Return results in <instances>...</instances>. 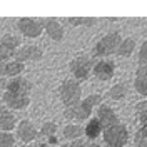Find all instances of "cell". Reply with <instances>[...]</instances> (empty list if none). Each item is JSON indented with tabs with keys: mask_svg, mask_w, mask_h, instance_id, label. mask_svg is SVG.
<instances>
[{
	"mask_svg": "<svg viewBox=\"0 0 147 147\" xmlns=\"http://www.w3.org/2000/svg\"><path fill=\"white\" fill-rule=\"evenodd\" d=\"M62 134H64V139L67 142L77 140V139L84 137V127L80 124H65L62 129Z\"/></svg>",
	"mask_w": 147,
	"mask_h": 147,
	"instance_id": "obj_19",
	"label": "cell"
},
{
	"mask_svg": "<svg viewBox=\"0 0 147 147\" xmlns=\"http://www.w3.org/2000/svg\"><path fill=\"white\" fill-rule=\"evenodd\" d=\"M42 20V28H44V34H45L50 40L54 42H62V38L65 37V30L64 25L54 17H47V18H40Z\"/></svg>",
	"mask_w": 147,
	"mask_h": 147,
	"instance_id": "obj_12",
	"label": "cell"
},
{
	"mask_svg": "<svg viewBox=\"0 0 147 147\" xmlns=\"http://www.w3.org/2000/svg\"><path fill=\"white\" fill-rule=\"evenodd\" d=\"M20 147H52L45 144V142H37V144H27V146H20Z\"/></svg>",
	"mask_w": 147,
	"mask_h": 147,
	"instance_id": "obj_30",
	"label": "cell"
},
{
	"mask_svg": "<svg viewBox=\"0 0 147 147\" xmlns=\"http://www.w3.org/2000/svg\"><path fill=\"white\" fill-rule=\"evenodd\" d=\"M25 70V64L18 62L15 59L12 60H7L5 64V79H13V77H20Z\"/></svg>",
	"mask_w": 147,
	"mask_h": 147,
	"instance_id": "obj_20",
	"label": "cell"
},
{
	"mask_svg": "<svg viewBox=\"0 0 147 147\" xmlns=\"http://www.w3.org/2000/svg\"><path fill=\"white\" fill-rule=\"evenodd\" d=\"M134 110H136V119L139 120V124H140V125L147 124V99L139 100L137 104H136Z\"/></svg>",
	"mask_w": 147,
	"mask_h": 147,
	"instance_id": "obj_24",
	"label": "cell"
},
{
	"mask_svg": "<svg viewBox=\"0 0 147 147\" xmlns=\"http://www.w3.org/2000/svg\"><path fill=\"white\" fill-rule=\"evenodd\" d=\"M137 64L139 65L147 64V40H144L140 44V49H139V54H137Z\"/></svg>",
	"mask_w": 147,
	"mask_h": 147,
	"instance_id": "obj_26",
	"label": "cell"
},
{
	"mask_svg": "<svg viewBox=\"0 0 147 147\" xmlns=\"http://www.w3.org/2000/svg\"><path fill=\"white\" fill-rule=\"evenodd\" d=\"M136 38H132V37H125V38H122L120 40L119 47H117V50H115V54L120 55V57H130L132 52L136 50Z\"/></svg>",
	"mask_w": 147,
	"mask_h": 147,
	"instance_id": "obj_21",
	"label": "cell"
},
{
	"mask_svg": "<svg viewBox=\"0 0 147 147\" xmlns=\"http://www.w3.org/2000/svg\"><path fill=\"white\" fill-rule=\"evenodd\" d=\"M87 139H77V140H70V142H65V144H60L59 147H87Z\"/></svg>",
	"mask_w": 147,
	"mask_h": 147,
	"instance_id": "obj_27",
	"label": "cell"
},
{
	"mask_svg": "<svg viewBox=\"0 0 147 147\" xmlns=\"http://www.w3.org/2000/svg\"><path fill=\"white\" fill-rule=\"evenodd\" d=\"M13 59L22 62V64H28V62H38L44 59V50L42 47L34 45V44H27V45H20L18 50L15 52Z\"/></svg>",
	"mask_w": 147,
	"mask_h": 147,
	"instance_id": "obj_9",
	"label": "cell"
},
{
	"mask_svg": "<svg viewBox=\"0 0 147 147\" xmlns=\"http://www.w3.org/2000/svg\"><path fill=\"white\" fill-rule=\"evenodd\" d=\"M102 102H104L102 94H90L87 97H82V100L79 102L75 107L64 109V117L67 120L75 122V124L77 122H87Z\"/></svg>",
	"mask_w": 147,
	"mask_h": 147,
	"instance_id": "obj_1",
	"label": "cell"
},
{
	"mask_svg": "<svg viewBox=\"0 0 147 147\" xmlns=\"http://www.w3.org/2000/svg\"><path fill=\"white\" fill-rule=\"evenodd\" d=\"M57 130H59V125H57L55 122H52V120L44 122V124H42V127L38 129V137L50 139V137H54L55 134H57Z\"/></svg>",
	"mask_w": 147,
	"mask_h": 147,
	"instance_id": "obj_23",
	"label": "cell"
},
{
	"mask_svg": "<svg viewBox=\"0 0 147 147\" xmlns=\"http://www.w3.org/2000/svg\"><path fill=\"white\" fill-rule=\"evenodd\" d=\"M67 24L70 27H92V25L97 24V18L95 17H69Z\"/></svg>",
	"mask_w": 147,
	"mask_h": 147,
	"instance_id": "obj_22",
	"label": "cell"
},
{
	"mask_svg": "<svg viewBox=\"0 0 147 147\" xmlns=\"http://www.w3.org/2000/svg\"><path fill=\"white\" fill-rule=\"evenodd\" d=\"M15 140L13 132H0V147H15Z\"/></svg>",
	"mask_w": 147,
	"mask_h": 147,
	"instance_id": "obj_25",
	"label": "cell"
},
{
	"mask_svg": "<svg viewBox=\"0 0 147 147\" xmlns=\"http://www.w3.org/2000/svg\"><path fill=\"white\" fill-rule=\"evenodd\" d=\"M2 100H3V105L9 110H25L30 105V95H22V94H13V92H2Z\"/></svg>",
	"mask_w": 147,
	"mask_h": 147,
	"instance_id": "obj_10",
	"label": "cell"
},
{
	"mask_svg": "<svg viewBox=\"0 0 147 147\" xmlns=\"http://www.w3.org/2000/svg\"><path fill=\"white\" fill-rule=\"evenodd\" d=\"M134 139H147V124H144V125L139 127V130L136 132Z\"/></svg>",
	"mask_w": 147,
	"mask_h": 147,
	"instance_id": "obj_28",
	"label": "cell"
},
{
	"mask_svg": "<svg viewBox=\"0 0 147 147\" xmlns=\"http://www.w3.org/2000/svg\"><path fill=\"white\" fill-rule=\"evenodd\" d=\"M32 89H34L32 82L28 80L27 77L20 75V77H13V79H9L7 80V89L5 90L13 92V94H22V95H30L32 94Z\"/></svg>",
	"mask_w": 147,
	"mask_h": 147,
	"instance_id": "obj_14",
	"label": "cell"
},
{
	"mask_svg": "<svg viewBox=\"0 0 147 147\" xmlns=\"http://www.w3.org/2000/svg\"><path fill=\"white\" fill-rule=\"evenodd\" d=\"M87 147H102V146L97 140H89V142H87Z\"/></svg>",
	"mask_w": 147,
	"mask_h": 147,
	"instance_id": "obj_31",
	"label": "cell"
},
{
	"mask_svg": "<svg viewBox=\"0 0 147 147\" xmlns=\"http://www.w3.org/2000/svg\"><path fill=\"white\" fill-rule=\"evenodd\" d=\"M115 74V62L110 60V59H100L97 62H94V67H92V75L95 79H99L102 82H109L112 80Z\"/></svg>",
	"mask_w": 147,
	"mask_h": 147,
	"instance_id": "obj_11",
	"label": "cell"
},
{
	"mask_svg": "<svg viewBox=\"0 0 147 147\" xmlns=\"http://www.w3.org/2000/svg\"><path fill=\"white\" fill-rule=\"evenodd\" d=\"M38 137V129L34 125V122L28 119H22L17 122L15 127V139H18L24 146L32 144L35 139Z\"/></svg>",
	"mask_w": 147,
	"mask_h": 147,
	"instance_id": "obj_7",
	"label": "cell"
},
{
	"mask_svg": "<svg viewBox=\"0 0 147 147\" xmlns=\"http://www.w3.org/2000/svg\"><path fill=\"white\" fill-rule=\"evenodd\" d=\"M102 140L105 147H125L129 144V129L125 124H114L102 130Z\"/></svg>",
	"mask_w": 147,
	"mask_h": 147,
	"instance_id": "obj_4",
	"label": "cell"
},
{
	"mask_svg": "<svg viewBox=\"0 0 147 147\" xmlns=\"http://www.w3.org/2000/svg\"><path fill=\"white\" fill-rule=\"evenodd\" d=\"M127 90L129 89H127V84L125 82H117V84H114V85H110L102 97L107 99V100H112V102H119L127 95Z\"/></svg>",
	"mask_w": 147,
	"mask_h": 147,
	"instance_id": "obj_17",
	"label": "cell"
},
{
	"mask_svg": "<svg viewBox=\"0 0 147 147\" xmlns=\"http://www.w3.org/2000/svg\"><path fill=\"white\" fill-rule=\"evenodd\" d=\"M17 115L5 105H0V132H12L17 127Z\"/></svg>",
	"mask_w": 147,
	"mask_h": 147,
	"instance_id": "obj_15",
	"label": "cell"
},
{
	"mask_svg": "<svg viewBox=\"0 0 147 147\" xmlns=\"http://www.w3.org/2000/svg\"><path fill=\"white\" fill-rule=\"evenodd\" d=\"M92 67H94V59L85 54L75 55L69 62V70L72 74V79L77 82L87 80L92 75Z\"/></svg>",
	"mask_w": 147,
	"mask_h": 147,
	"instance_id": "obj_5",
	"label": "cell"
},
{
	"mask_svg": "<svg viewBox=\"0 0 147 147\" xmlns=\"http://www.w3.org/2000/svg\"><path fill=\"white\" fill-rule=\"evenodd\" d=\"M59 99L62 102L64 109H70V107H75L79 102L82 100V85L80 82L74 80L72 77L70 79H64L60 85H59Z\"/></svg>",
	"mask_w": 147,
	"mask_h": 147,
	"instance_id": "obj_2",
	"label": "cell"
},
{
	"mask_svg": "<svg viewBox=\"0 0 147 147\" xmlns=\"http://www.w3.org/2000/svg\"><path fill=\"white\" fill-rule=\"evenodd\" d=\"M95 119L100 122L102 129H107V127H110V125L119 124V122H120L117 112L112 109L109 104H104V102H102L100 105L95 109Z\"/></svg>",
	"mask_w": 147,
	"mask_h": 147,
	"instance_id": "obj_13",
	"label": "cell"
},
{
	"mask_svg": "<svg viewBox=\"0 0 147 147\" xmlns=\"http://www.w3.org/2000/svg\"><path fill=\"white\" fill-rule=\"evenodd\" d=\"M18 34L25 38H38L44 34L42 28V20L40 18H30V17H22L15 24Z\"/></svg>",
	"mask_w": 147,
	"mask_h": 147,
	"instance_id": "obj_6",
	"label": "cell"
},
{
	"mask_svg": "<svg viewBox=\"0 0 147 147\" xmlns=\"http://www.w3.org/2000/svg\"><path fill=\"white\" fill-rule=\"evenodd\" d=\"M134 89L139 95L147 97V64L137 65L134 74Z\"/></svg>",
	"mask_w": 147,
	"mask_h": 147,
	"instance_id": "obj_16",
	"label": "cell"
},
{
	"mask_svg": "<svg viewBox=\"0 0 147 147\" xmlns=\"http://www.w3.org/2000/svg\"><path fill=\"white\" fill-rule=\"evenodd\" d=\"M120 40H122V35H120L117 30L114 32H109L105 35H102L97 44L94 45V50H92V59H107L110 55L115 54L117 47H119Z\"/></svg>",
	"mask_w": 147,
	"mask_h": 147,
	"instance_id": "obj_3",
	"label": "cell"
},
{
	"mask_svg": "<svg viewBox=\"0 0 147 147\" xmlns=\"http://www.w3.org/2000/svg\"><path fill=\"white\" fill-rule=\"evenodd\" d=\"M0 99H2V90H0Z\"/></svg>",
	"mask_w": 147,
	"mask_h": 147,
	"instance_id": "obj_32",
	"label": "cell"
},
{
	"mask_svg": "<svg viewBox=\"0 0 147 147\" xmlns=\"http://www.w3.org/2000/svg\"><path fill=\"white\" fill-rule=\"evenodd\" d=\"M102 125L100 122L95 119V117H90L87 120V124L84 125V139L87 140H97V139L102 136Z\"/></svg>",
	"mask_w": 147,
	"mask_h": 147,
	"instance_id": "obj_18",
	"label": "cell"
},
{
	"mask_svg": "<svg viewBox=\"0 0 147 147\" xmlns=\"http://www.w3.org/2000/svg\"><path fill=\"white\" fill-rule=\"evenodd\" d=\"M22 45L20 37L13 34H5L0 37V59L2 60H12L18 47Z\"/></svg>",
	"mask_w": 147,
	"mask_h": 147,
	"instance_id": "obj_8",
	"label": "cell"
},
{
	"mask_svg": "<svg viewBox=\"0 0 147 147\" xmlns=\"http://www.w3.org/2000/svg\"><path fill=\"white\" fill-rule=\"evenodd\" d=\"M136 146L134 147H147V139H134Z\"/></svg>",
	"mask_w": 147,
	"mask_h": 147,
	"instance_id": "obj_29",
	"label": "cell"
}]
</instances>
